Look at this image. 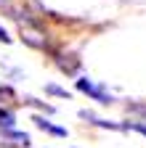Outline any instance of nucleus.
I'll return each mask as SVG.
<instances>
[{"label": "nucleus", "instance_id": "obj_7", "mask_svg": "<svg viewBox=\"0 0 146 148\" xmlns=\"http://www.w3.org/2000/svg\"><path fill=\"white\" fill-rule=\"evenodd\" d=\"M122 130H136L146 138V124H141V122H127V124H122Z\"/></svg>", "mask_w": 146, "mask_h": 148}, {"label": "nucleus", "instance_id": "obj_4", "mask_svg": "<svg viewBox=\"0 0 146 148\" xmlns=\"http://www.w3.org/2000/svg\"><path fill=\"white\" fill-rule=\"evenodd\" d=\"M80 116H82V119H88L90 124H96V127H104V130H122V124L109 122V119H98V116L90 114V111H80Z\"/></svg>", "mask_w": 146, "mask_h": 148}, {"label": "nucleus", "instance_id": "obj_10", "mask_svg": "<svg viewBox=\"0 0 146 148\" xmlns=\"http://www.w3.org/2000/svg\"><path fill=\"white\" fill-rule=\"evenodd\" d=\"M130 111H138V114H143V119H146V106H127Z\"/></svg>", "mask_w": 146, "mask_h": 148}, {"label": "nucleus", "instance_id": "obj_2", "mask_svg": "<svg viewBox=\"0 0 146 148\" xmlns=\"http://www.w3.org/2000/svg\"><path fill=\"white\" fill-rule=\"evenodd\" d=\"M0 145L27 148V145H29V135H27V132H19V130H0Z\"/></svg>", "mask_w": 146, "mask_h": 148}, {"label": "nucleus", "instance_id": "obj_9", "mask_svg": "<svg viewBox=\"0 0 146 148\" xmlns=\"http://www.w3.org/2000/svg\"><path fill=\"white\" fill-rule=\"evenodd\" d=\"M8 98H13V90L11 87H0V103H6Z\"/></svg>", "mask_w": 146, "mask_h": 148}, {"label": "nucleus", "instance_id": "obj_3", "mask_svg": "<svg viewBox=\"0 0 146 148\" xmlns=\"http://www.w3.org/2000/svg\"><path fill=\"white\" fill-rule=\"evenodd\" d=\"M32 122H35V127H37V130H43V132H48V135L66 138V127L53 124V122H51V119H45V116H32Z\"/></svg>", "mask_w": 146, "mask_h": 148}, {"label": "nucleus", "instance_id": "obj_1", "mask_svg": "<svg viewBox=\"0 0 146 148\" xmlns=\"http://www.w3.org/2000/svg\"><path fill=\"white\" fill-rule=\"evenodd\" d=\"M77 90L80 92H85V95H90L96 103H101V106H112L114 103V95L109 92L104 85H96L93 79H88V77H80L77 79Z\"/></svg>", "mask_w": 146, "mask_h": 148}, {"label": "nucleus", "instance_id": "obj_8", "mask_svg": "<svg viewBox=\"0 0 146 148\" xmlns=\"http://www.w3.org/2000/svg\"><path fill=\"white\" fill-rule=\"evenodd\" d=\"M24 103H27V106H37V108H45L48 114H53V106H48V103H40V101H35V98H24Z\"/></svg>", "mask_w": 146, "mask_h": 148}, {"label": "nucleus", "instance_id": "obj_6", "mask_svg": "<svg viewBox=\"0 0 146 148\" xmlns=\"http://www.w3.org/2000/svg\"><path fill=\"white\" fill-rule=\"evenodd\" d=\"M45 92L48 95H59V98H69V92L64 87H59V85H45Z\"/></svg>", "mask_w": 146, "mask_h": 148}, {"label": "nucleus", "instance_id": "obj_5", "mask_svg": "<svg viewBox=\"0 0 146 148\" xmlns=\"http://www.w3.org/2000/svg\"><path fill=\"white\" fill-rule=\"evenodd\" d=\"M13 111H6V108H0V130H13Z\"/></svg>", "mask_w": 146, "mask_h": 148}, {"label": "nucleus", "instance_id": "obj_11", "mask_svg": "<svg viewBox=\"0 0 146 148\" xmlns=\"http://www.w3.org/2000/svg\"><path fill=\"white\" fill-rule=\"evenodd\" d=\"M0 42H11V37H8V32L0 27Z\"/></svg>", "mask_w": 146, "mask_h": 148}]
</instances>
